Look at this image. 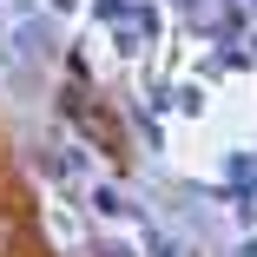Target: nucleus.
<instances>
[{"label":"nucleus","mask_w":257,"mask_h":257,"mask_svg":"<svg viewBox=\"0 0 257 257\" xmlns=\"http://www.w3.org/2000/svg\"><path fill=\"white\" fill-rule=\"evenodd\" d=\"M14 244H20V224H14V218H7V211H0V257H7V250H14Z\"/></svg>","instance_id":"1"}]
</instances>
